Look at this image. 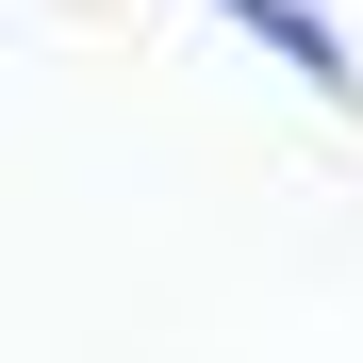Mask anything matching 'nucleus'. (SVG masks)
<instances>
[{
  "instance_id": "1",
  "label": "nucleus",
  "mask_w": 363,
  "mask_h": 363,
  "mask_svg": "<svg viewBox=\"0 0 363 363\" xmlns=\"http://www.w3.org/2000/svg\"><path fill=\"white\" fill-rule=\"evenodd\" d=\"M199 17H231V33H264V50H281V67L314 83V99H363V50H347V33L314 17V0H199Z\"/></svg>"
}]
</instances>
